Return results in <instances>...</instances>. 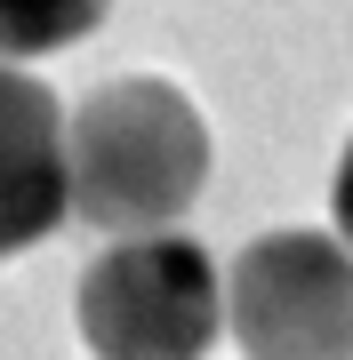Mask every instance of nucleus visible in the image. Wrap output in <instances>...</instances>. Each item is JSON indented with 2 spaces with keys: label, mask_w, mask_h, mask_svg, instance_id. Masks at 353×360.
<instances>
[{
  "label": "nucleus",
  "mask_w": 353,
  "mask_h": 360,
  "mask_svg": "<svg viewBox=\"0 0 353 360\" xmlns=\"http://www.w3.org/2000/svg\"><path fill=\"white\" fill-rule=\"evenodd\" d=\"M209 184V129L177 80H105L65 120V208L97 232H169Z\"/></svg>",
  "instance_id": "f257e3e1"
},
{
  "label": "nucleus",
  "mask_w": 353,
  "mask_h": 360,
  "mask_svg": "<svg viewBox=\"0 0 353 360\" xmlns=\"http://www.w3.org/2000/svg\"><path fill=\"white\" fill-rule=\"evenodd\" d=\"M73 321L97 360H209V345L225 336L217 264L185 232L113 240L80 272Z\"/></svg>",
  "instance_id": "f03ea898"
},
{
  "label": "nucleus",
  "mask_w": 353,
  "mask_h": 360,
  "mask_svg": "<svg viewBox=\"0 0 353 360\" xmlns=\"http://www.w3.org/2000/svg\"><path fill=\"white\" fill-rule=\"evenodd\" d=\"M241 360H353V248L337 232H265L217 272Z\"/></svg>",
  "instance_id": "7ed1b4c3"
},
{
  "label": "nucleus",
  "mask_w": 353,
  "mask_h": 360,
  "mask_svg": "<svg viewBox=\"0 0 353 360\" xmlns=\"http://www.w3.org/2000/svg\"><path fill=\"white\" fill-rule=\"evenodd\" d=\"M65 224V104L0 56V257H25Z\"/></svg>",
  "instance_id": "20e7f679"
},
{
  "label": "nucleus",
  "mask_w": 353,
  "mask_h": 360,
  "mask_svg": "<svg viewBox=\"0 0 353 360\" xmlns=\"http://www.w3.org/2000/svg\"><path fill=\"white\" fill-rule=\"evenodd\" d=\"M113 0H0V56L25 65V56H56L73 40H89L105 25Z\"/></svg>",
  "instance_id": "39448f33"
},
{
  "label": "nucleus",
  "mask_w": 353,
  "mask_h": 360,
  "mask_svg": "<svg viewBox=\"0 0 353 360\" xmlns=\"http://www.w3.org/2000/svg\"><path fill=\"white\" fill-rule=\"evenodd\" d=\"M337 240L353 248V144H345V160H337Z\"/></svg>",
  "instance_id": "423d86ee"
}]
</instances>
